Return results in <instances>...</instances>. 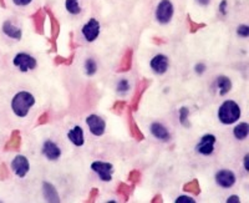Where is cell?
<instances>
[{
  "label": "cell",
  "instance_id": "24",
  "mask_svg": "<svg viewBox=\"0 0 249 203\" xmlns=\"http://www.w3.org/2000/svg\"><path fill=\"white\" fill-rule=\"evenodd\" d=\"M176 203H196V201L192 197H188V196H179V197L176 198Z\"/></svg>",
  "mask_w": 249,
  "mask_h": 203
},
{
  "label": "cell",
  "instance_id": "15",
  "mask_svg": "<svg viewBox=\"0 0 249 203\" xmlns=\"http://www.w3.org/2000/svg\"><path fill=\"white\" fill-rule=\"evenodd\" d=\"M151 133H152L157 140H161V141H168L171 138V135L170 132H168L167 129H166L162 124H160V122H153V124L151 125Z\"/></svg>",
  "mask_w": 249,
  "mask_h": 203
},
{
  "label": "cell",
  "instance_id": "19",
  "mask_svg": "<svg viewBox=\"0 0 249 203\" xmlns=\"http://www.w3.org/2000/svg\"><path fill=\"white\" fill-rule=\"evenodd\" d=\"M65 8L71 15H79L82 12L80 0H65Z\"/></svg>",
  "mask_w": 249,
  "mask_h": 203
},
{
  "label": "cell",
  "instance_id": "12",
  "mask_svg": "<svg viewBox=\"0 0 249 203\" xmlns=\"http://www.w3.org/2000/svg\"><path fill=\"white\" fill-rule=\"evenodd\" d=\"M43 153L49 161H57L61 157V148L54 141L48 140L43 145Z\"/></svg>",
  "mask_w": 249,
  "mask_h": 203
},
{
  "label": "cell",
  "instance_id": "30",
  "mask_svg": "<svg viewBox=\"0 0 249 203\" xmlns=\"http://www.w3.org/2000/svg\"><path fill=\"white\" fill-rule=\"evenodd\" d=\"M197 3L202 6H207V5H210L211 0H197Z\"/></svg>",
  "mask_w": 249,
  "mask_h": 203
},
{
  "label": "cell",
  "instance_id": "21",
  "mask_svg": "<svg viewBox=\"0 0 249 203\" xmlns=\"http://www.w3.org/2000/svg\"><path fill=\"white\" fill-rule=\"evenodd\" d=\"M188 116H190V111L187 110V108L179 109V121H181V124L183 125V126H190V124L187 122Z\"/></svg>",
  "mask_w": 249,
  "mask_h": 203
},
{
  "label": "cell",
  "instance_id": "4",
  "mask_svg": "<svg viewBox=\"0 0 249 203\" xmlns=\"http://www.w3.org/2000/svg\"><path fill=\"white\" fill-rule=\"evenodd\" d=\"M13 64L17 66L21 73H28V71L34 70L37 66V61L33 55L26 54V53H19L15 55L13 59Z\"/></svg>",
  "mask_w": 249,
  "mask_h": 203
},
{
  "label": "cell",
  "instance_id": "11",
  "mask_svg": "<svg viewBox=\"0 0 249 203\" xmlns=\"http://www.w3.org/2000/svg\"><path fill=\"white\" fill-rule=\"evenodd\" d=\"M12 169L14 171V173L18 176V177L24 178L26 175H28L29 169H30L29 160L23 155L17 156L12 162Z\"/></svg>",
  "mask_w": 249,
  "mask_h": 203
},
{
  "label": "cell",
  "instance_id": "23",
  "mask_svg": "<svg viewBox=\"0 0 249 203\" xmlns=\"http://www.w3.org/2000/svg\"><path fill=\"white\" fill-rule=\"evenodd\" d=\"M237 35L241 37H249V26L248 25H239L237 28Z\"/></svg>",
  "mask_w": 249,
  "mask_h": 203
},
{
  "label": "cell",
  "instance_id": "5",
  "mask_svg": "<svg viewBox=\"0 0 249 203\" xmlns=\"http://www.w3.org/2000/svg\"><path fill=\"white\" fill-rule=\"evenodd\" d=\"M100 31H101L100 21L97 19H95V18H91L90 20H88V23L82 26L81 34L82 37H85L86 41L93 42L100 37Z\"/></svg>",
  "mask_w": 249,
  "mask_h": 203
},
{
  "label": "cell",
  "instance_id": "27",
  "mask_svg": "<svg viewBox=\"0 0 249 203\" xmlns=\"http://www.w3.org/2000/svg\"><path fill=\"white\" fill-rule=\"evenodd\" d=\"M227 5H228L227 0H222V3L219 4V12H221L223 15L227 14Z\"/></svg>",
  "mask_w": 249,
  "mask_h": 203
},
{
  "label": "cell",
  "instance_id": "25",
  "mask_svg": "<svg viewBox=\"0 0 249 203\" xmlns=\"http://www.w3.org/2000/svg\"><path fill=\"white\" fill-rule=\"evenodd\" d=\"M33 3V0H13V4L17 6H28Z\"/></svg>",
  "mask_w": 249,
  "mask_h": 203
},
{
  "label": "cell",
  "instance_id": "17",
  "mask_svg": "<svg viewBox=\"0 0 249 203\" xmlns=\"http://www.w3.org/2000/svg\"><path fill=\"white\" fill-rule=\"evenodd\" d=\"M233 135L237 140L239 141H243L248 137L249 135V125L247 122H241V124H238L237 126L234 127V130H233Z\"/></svg>",
  "mask_w": 249,
  "mask_h": 203
},
{
  "label": "cell",
  "instance_id": "9",
  "mask_svg": "<svg viewBox=\"0 0 249 203\" xmlns=\"http://www.w3.org/2000/svg\"><path fill=\"white\" fill-rule=\"evenodd\" d=\"M235 181V175L231 169H221L215 173V184L222 188H231L234 186Z\"/></svg>",
  "mask_w": 249,
  "mask_h": 203
},
{
  "label": "cell",
  "instance_id": "29",
  "mask_svg": "<svg viewBox=\"0 0 249 203\" xmlns=\"http://www.w3.org/2000/svg\"><path fill=\"white\" fill-rule=\"evenodd\" d=\"M248 160H249V155L247 153L246 156H244V168H246V171L248 172L249 171V166H248Z\"/></svg>",
  "mask_w": 249,
  "mask_h": 203
},
{
  "label": "cell",
  "instance_id": "10",
  "mask_svg": "<svg viewBox=\"0 0 249 203\" xmlns=\"http://www.w3.org/2000/svg\"><path fill=\"white\" fill-rule=\"evenodd\" d=\"M215 136L214 135H204L203 137L199 140L198 145L196 146V149H197V152L201 153L203 156H210L212 155L213 151H214V144H215Z\"/></svg>",
  "mask_w": 249,
  "mask_h": 203
},
{
  "label": "cell",
  "instance_id": "28",
  "mask_svg": "<svg viewBox=\"0 0 249 203\" xmlns=\"http://www.w3.org/2000/svg\"><path fill=\"white\" fill-rule=\"evenodd\" d=\"M239 202H241V200H239L238 196H231V197H228V200H227V203H239Z\"/></svg>",
  "mask_w": 249,
  "mask_h": 203
},
{
  "label": "cell",
  "instance_id": "16",
  "mask_svg": "<svg viewBox=\"0 0 249 203\" xmlns=\"http://www.w3.org/2000/svg\"><path fill=\"white\" fill-rule=\"evenodd\" d=\"M215 85H217V89L219 91V95L224 96L232 90V80L230 77L221 75L215 79Z\"/></svg>",
  "mask_w": 249,
  "mask_h": 203
},
{
  "label": "cell",
  "instance_id": "18",
  "mask_svg": "<svg viewBox=\"0 0 249 203\" xmlns=\"http://www.w3.org/2000/svg\"><path fill=\"white\" fill-rule=\"evenodd\" d=\"M44 196H45L48 202H60L55 187L51 184H48V182L44 184Z\"/></svg>",
  "mask_w": 249,
  "mask_h": 203
},
{
  "label": "cell",
  "instance_id": "8",
  "mask_svg": "<svg viewBox=\"0 0 249 203\" xmlns=\"http://www.w3.org/2000/svg\"><path fill=\"white\" fill-rule=\"evenodd\" d=\"M150 66L155 74L163 75L167 73L168 68H170V59L164 54H157L151 59Z\"/></svg>",
  "mask_w": 249,
  "mask_h": 203
},
{
  "label": "cell",
  "instance_id": "7",
  "mask_svg": "<svg viewBox=\"0 0 249 203\" xmlns=\"http://www.w3.org/2000/svg\"><path fill=\"white\" fill-rule=\"evenodd\" d=\"M86 125H88L89 130L93 136H102L106 131V122L105 120L97 115H90L86 117Z\"/></svg>",
  "mask_w": 249,
  "mask_h": 203
},
{
  "label": "cell",
  "instance_id": "1",
  "mask_svg": "<svg viewBox=\"0 0 249 203\" xmlns=\"http://www.w3.org/2000/svg\"><path fill=\"white\" fill-rule=\"evenodd\" d=\"M35 105V97L29 91H20L13 97L12 110L18 117H26L30 109Z\"/></svg>",
  "mask_w": 249,
  "mask_h": 203
},
{
  "label": "cell",
  "instance_id": "22",
  "mask_svg": "<svg viewBox=\"0 0 249 203\" xmlns=\"http://www.w3.org/2000/svg\"><path fill=\"white\" fill-rule=\"evenodd\" d=\"M116 89L119 92H127L130 90V84H128V81L126 79H122L117 82Z\"/></svg>",
  "mask_w": 249,
  "mask_h": 203
},
{
  "label": "cell",
  "instance_id": "14",
  "mask_svg": "<svg viewBox=\"0 0 249 203\" xmlns=\"http://www.w3.org/2000/svg\"><path fill=\"white\" fill-rule=\"evenodd\" d=\"M3 33L10 39L14 40H20L23 37V30L20 28H18L17 25L12 23V21H9L6 20L5 23L3 24Z\"/></svg>",
  "mask_w": 249,
  "mask_h": 203
},
{
  "label": "cell",
  "instance_id": "26",
  "mask_svg": "<svg viewBox=\"0 0 249 203\" xmlns=\"http://www.w3.org/2000/svg\"><path fill=\"white\" fill-rule=\"evenodd\" d=\"M195 71H196V74L202 75V74L206 71V65H204L203 62H199V64H197V65L195 66Z\"/></svg>",
  "mask_w": 249,
  "mask_h": 203
},
{
  "label": "cell",
  "instance_id": "6",
  "mask_svg": "<svg viewBox=\"0 0 249 203\" xmlns=\"http://www.w3.org/2000/svg\"><path fill=\"white\" fill-rule=\"evenodd\" d=\"M91 169H92L93 172L99 176L100 180L104 181V182H110V181L112 180L113 166L110 162L95 161L91 164Z\"/></svg>",
  "mask_w": 249,
  "mask_h": 203
},
{
  "label": "cell",
  "instance_id": "20",
  "mask_svg": "<svg viewBox=\"0 0 249 203\" xmlns=\"http://www.w3.org/2000/svg\"><path fill=\"white\" fill-rule=\"evenodd\" d=\"M97 71V64L93 59H86L85 61V73L88 76H92Z\"/></svg>",
  "mask_w": 249,
  "mask_h": 203
},
{
  "label": "cell",
  "instance_id": "13",
  "mask_svg": "<svg viewBox=\"0 0 249 203\" xmlns=\"http://www.w3.org/2000/svg\"><path fill=\"white\" fill-rule=\"evenodd\" d=\"M69 141L76 147H81L85 144V135H84V130L80 126H75L72 130L68 132Z\"/></svg>",
  "mask_w": 249,
  "mask_h": 203
},
{
  "label": "cell",
  "instance_id": "3",
  "mask_svg": "<svg viewBox=\"0 0 249 203\" xmlns=\"http://www.w3.org/2000/svg\"><path fill=\"white\" fill-rule=\"evenodd\" d=\"M175 14V6L171 0H160V3L156 6L155 17L156 20L162 25H166L172 20Z\"/></svg>",
  "mask_w": 249,
  "mask_h": 203
},
{
  "label": "cell",
  "instance_id": "2",
  "mask_svg": "<svg viewBox=\"0 0 249 203\" xmlns=\"http://www.w3.org/2000/svg\"><path fill=\"white\" fill-rule=\"evenodd\" d=\"M241 108L233 100H226L218 109V120L223 125H232L241 119Z\"/></svg>",
  "mask_w": 249,
  "mask_h": 203
}]
</instances>
